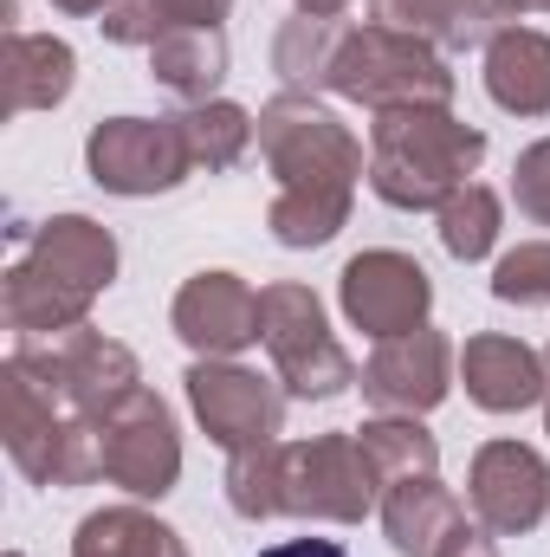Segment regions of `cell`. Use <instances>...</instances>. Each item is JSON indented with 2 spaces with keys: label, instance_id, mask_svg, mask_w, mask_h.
I'll list each match as a JSON object with an SVG mask.
<instances>
[{
  "label": "cell",
  "instance_id": "6da1fadb",
  "mask_svg": "<svg viewBox=\"0 0 550 557\" xmlns=\"http://www.w3.org/2000/svg\"><path fill=\"white\" fill-rule=\"evenodd\" d=\"M260 156L278 182L273 214H266L278 247L304 253L337 240L363 182V143L350 137V124L324 111L311 91H278L260 111Z\"/></svg>",
  "mask_w": 550,
  "mask_h": 557
},
{
  "label": "cell",
  "instance_id": "7a4b0ae2",
  "mask_svg": "<svg viewBox=\"0 0 550 557\" xmlns=\"http://www.w3.org/2000/svg\"><path fill=\"white\" fill-rule=\"evenodd\" d=\"M20 260L7 267V331L20 337H59L78 331L98 305V292L117 278V240L111 227H98L91 214H52L39 227H13Z\"/></svg>",
  "mask_w": 550,
  "mask_h": 557
},
{
  "label": "cell",
  "instance_id": "3957f363",
  "mask_svg": "<svg viewBox=\"0 0 550 557\" xmlns=\"http://www.w3.org/2000/svg\"><path fill=\"white\" fill-rule=\"evenodd\" d=\"M486 162V131L460 124L447 104L376 111L370 124V188L402 214H440Z\"/></svg>",
  "mask_w": 550,
  "mask_h": 557
},
{
  "label": "cell",
  "instance_id": "277c9868",
  "mask_svg": "<svg viewBox=\"0 0 550 557\" xmlns=\"http://www.w3.org/2000/svg\"><path fill=\"white\" fill-rule=\"evenodd\" d=\"M324 91L370 104V111H414V104H453V72L440 46L370 20V26H350Z\"/></svg>",
  "mask_w": 550,
  "mask_h": 557
},
{
  "label": "cell",
  "instance_id": "5b68a950",
  "mask_svg": "<svg viewBox=\"0 0 550 557\" xmlns=\"http://www.w3.org/2000/svg\"><path fill=\"white\" fill-rule=\"evenodd\" d=\"M13 363L33 376V389H39L59 416L91 421V428L111 416L124 396L142 389L130 344H117V337H104V331H91V324L59 331V337H33V344L13 350Z\"/></svg>",
  "mask_w": 550,
  "mask_h": 557
},
{
  "label": "cell",
  "instance_id": "8992f818",
  "mask_svg": "<svg viewBox=\"0 0 550 557\" xmlns=\"http://www.w3.org/2000/svg\"><path fill=\"white\" fill-rule=\"evenodd\" d=\"M0 441H7L13 467L33 486H91V480H104V441H98V428L59 416L13 357L0 363Z\"/></svg>",
  "mask_w": 550,
  "mask_h": 557
},
{
  "label": "cell",
  "instance_id": "52a82bcc",
  "mask_svg": "<svg viewBox=\"0 0 550 557\" xmlns=\"http://www.w3.org/2000/svg\"><path fill=\"white\" fill-rule=\"evenodd\" d=\"M260 344H266V357H273L285 396H298V403H330V396H343L350 383H363L357 363H350V350L337 344V331H330L317 292L298 285V278L260 285Z\"/></svg>",
  "mask_w": 550,
  "mask_h": 557
},
{
  "label": "cell",
  "instance_id": "ba28073f",
  "mask_svg": "<svg viewBox=\"0 0 550 557\" xmlns=\"http://www.w3.org/2000/svg\"><path fill=\"white\" fill-rule=\"evenodd\" d=\"M383 480L363 454L357 434H311L285 447V493L278 506L291 519H324V525H357L376 506Z\"/></svg>",
  "mask_w": 550,
  "mask_h": 557
},
{
  "label": "cell",
  "instance_id": "9c48e42d",
  "mask_svg": "<svg viewBox=\"0 0 550 557\" xmlns=\"http://www.w3.org/2000/svg\"><path fill=\"white\" fill-rule=\"evenodd\" d=\"M85 169L104 195H168L188 182L195 156L182 137V117H104L85 137Z\"/></svg>",
  "mask_w": 550,
  "mask_h": 557
},
{
  "label": "cell",
  "instance_id": "30bf717a",
  "mask_svg": "<svg viewBox=\"0 0 550 557\" xmlns=\"http://www.w3.org/2000/svg\"><path fill=\"white\" fill-rule=\"evenodd\" d=\"M182 383H188L195 421L227 454L266 447V441L285 434V389H278V376H260V370H247L234 357H201Z\"/></svg>",
  "mask_w": 550,
  "mask_h": 557
},
{
  "label": "cell",
  "instance_id": "8fae6325",
  "mask_svg": "<svg viewBox=\"0 0 550 557\" xmlns=\"http://www.w3.org/2000/svg\"><path fill=\"white\" fill-rule=\"evenodd\" d=\"M98 441H104V480L124 486L130 499H162L175 493L182 480V434H175V416L155 389H137L124 396L111 416L98 421Z\"/></svg>",
  "mask_w": 550,
  "mask_h": 557
},
{
  "label": "cell",
  "instance_id": "7c38bea8",
  "mask_svg": "<svg viewBox=\"0 0 550 557\" xmlns=\"http://www.w3.org/2000/svg\"><path fill=\"white\" fill-rule=\"evenodd\" d=\"M337 298H343V318L363 331V337H402V331H421L427 311H434V278L421 260L396 253V247H370L357 253L343 278H337Z\"/></svg>",
  "mask_w": 550,
  "mask_h": 557
},
{
  "label": "cell",
  "instance_id": "4fadbf2b",
  "mask_svg": "<svg viewBox=\"0 0 550 557\" xmlns=\"http://www.w3.org/2000/svg\"><path fill=\"white\" fill-rule=\"evenodd\" d=\"M466 499H473V519L499 539L538 532L550 512V460L525 441H486L473 454Z\"/></svg>",
  "mask_w": 550,
  "mask_h": 557
},
{
  "label": "cell",
  "instance_id": "5bb4252c",
  "mask_svg": "<svg viewBox=\"0 0 550 557\" xmlns=\"http://www.w3.org/2000/svg\"><path fill=\"white\" fill-rule=\"evenodd\" d=\"M453 370H460L453 344L421 324V331H402V337H383L376 344V357L363 363V396L383 416H427V409L447 403Z\"/></svg>",
  "mask_w": 550,
  "mask_h": 557
},
{
  "label": "cell",
  "instance_id": "9a60e30c",
  "mask_svg": "<svg viewBox=\"0 0 550 557\" xmlns=\"http://www.w3.org/2000/svg\"><path fill=\"white\" fill-rule=\"evenodd\" d=\"M168 324L195 357H240L260 344V292L240 273H195L175 292Z\"/></svg>",
  "mask_w": 550,
  "mask_h": 557
},
{
  "label": "cell",
  "instance_id": "2e32d148",
  "mask_svg": "<svg viewBox=\"0 0 550 557\" xmlns=\"http://www.w3.org/2000/svg\"><path fill=\"white\" fill-rule=\"evenodd\" d=\"M460 383H466V396H473L486 416H525V409H538L550 396L545 357H538L532 344L505 337V331L466 337V350H460Z\"/></svg>",
  "mask_w": 550,
  "mask_h": 557
},
{
  "label": "cell",
  "instance_id": "e0dca14e",
  "mask_svg": "<svg viewBox=\"0 0 550 557\" xmlns=\"http://www.w3.org/2000/svg\"><path fill=\"white\" fill-rule=\"evenodd\" d=\"M486 91L512 117H550V33L538 26H499L486 39Z\"/></svg>",
  "mask_w": 550,
  "mask_h": 557
},
{
  "label": "cell",
  "instance_id": "ac0fdd59",
  "mask_svg": "<svg viewBox=\"0 0 550 557\" xmlns=\"http://www.w3.org/2000/svg\"><path fill=\"white\" fill-rule=\"evenodd\" d=\"M460 525H466V512H460L453 486H440V473H414L383 493V532L402 557H434Z\"/></svg>",
  "mask_w": 550,
  "mask_h": 557
},
{
  "label": "cell",
  "instance_id": "d6986e66",
  "mask_svg": "<svg viewBox=\"0 0 550 557\" xmlns=\"http://www.w3.org/2000/svg\"><path fill=\"white\" fill-rule=\"evenodd\" d=\"M7 111H52L72 98V78H78V52L52 33H7Z\"/></svg>",
  "mask_w": 550,
  "mask_h": 557
},
{
  "label": "cell",
  "instance_id": "ffe728a7",
  "mask_svg": "<svg viewBox=\"0 0 550 557\" xmlns=\"http://www.w3.org/2000/svg\"><path fill=\"white\" fill-rule=\"evenodd\" d=\"M376 20L396 26V33H414L440 52H466V46H486L505 13L499 0H376Z\"/></svg>",
  "mask_w": 550,
  "mask_h": 557
},
{
  "label": "cell",
  "instance_id": "44dd1931",
  "mask_svg": "<svg viewBox=\"0 0 550 557\" xmlns=\"http://www.w3.org/2000/svg\"><path fill=\"white\" fill-rule=\"evenodd\" d=\"M149 72L182 104H208L221 91V78H227V33L221 26H182V33L149 46Z\"/></svg>",
  "mask_w": 550,
  "mask_h": 557
},
{
  "label": "cell",
  "instance_id": "7402d4cb",
  "mask_svg": "<svg viewBox=\"0 0 550 557\" xmlns=\"http://www.w3.org/2000/svg\"><path fill=\"white\" fill-rule=\"evenodd\" d=\"M350 39L343 13H291L273 39V72L285 78V91H317L330 85V65Z\"/></svg>",
  "mask_w": 550,
  "mask_h": 557
},
{
  "label": "cell",
  "instance_id": "603a6c76",
  "mask_svg": "<svg viewBox=\"0 0 550 557\" xmlns=\"http://www.w3.org/2000/svg\"><path fill=\"white\" fill-rule=\"evenodd\" d=\"M72 557H188V545L175 525H162L142 506H104V512L78 519Z\"/></svg>",
  "mask_w": 550,
  "mask_h": 557
},
{
  "label": "cell",
  "instance_id": "cb8c5ba5",
  "mask_svg": "<svg viewBox=\"0 0 550 557\" xmlns=\"http://www.w3.org/2000/svg\"><path fill=\"white\" fill-rule=\"evenodd\" d=\"M182 137H188L195 169L221 175V169H234V162L253 149L260 117H253L247 104H234V98H208V104H188V111H182Z\"/></svg>",
  "mask_w": 550,
  "mask_h": 557
},
{
  "label": "cell",
  "instance_id": "d4e9b609",
  "mask_svg": "<svg viewBox=\"0 0 550 557\" xmlns=\"http://www.w3.org/2000/svg\"><path fill=\"white\" fill-rule=\"evenodd\" d=\"M227 13H234V0H117L98 26L117 46H155L182 26H221Z\"/></svg>",
  "mask_w": 550,
  "mask_h": 557
},
{
  "label": "cell",
  "instance_id": "484cf974",
  "mask_svg": "<svg viewBox=\"0 0 550 557\" xmlns=\"http://www.w3.org/2000/svg\"><path fill=\"white\" fill-rule=\"evenodd\" d=\"M357 441H363L383 493L396 480H414V473H440V441L421 428V416H376V421L357 428Z\"/></svg>",
  "mask_w": 550,
  "mask_h": 557
},
{
  "label": "cell",
  "instance_id": "4316f807",
  "mask_svg": "<svg viewBox=\"0 0 550 557\" xmlns=\"http://www.w3.org/2000/svg\"><path fill=\"white\" fill-rule=\"evenodd\" d=\"M499 227H505V201H499L486 182H466V188L440 208V247H447L460 267L486 260V253L499 247Z\"/></svg>",
  "mask_w": 550,
  "mask_h": 557
},
{
  "label": "cell",
  "instance_id": "83f0119b",
  "mask_svg": "<svg viewBox=\"0 0 550 557\" xmlns=\"http://www.w3.org/2000/svg\"><path fill=\"white\" fill-rule=\"evenodd\" d=\"M285 493V441H266V447H247V454H227V506L240 519H278Z\"/></svg>",
  "mask_w": 550,
  "mask_h": 557
},
{
  "label": "cell",
  "instance_id": "f1b7e54d",
  "mask_svg": "<svg viewBox=\"0 0 550 557\" xmlns=\"http://www.w3.org/2000/svg\"><path fill=\"white\" fill-rule=\"evenodd\" d=\"M492 298H499V305H518V311L550 305V240H518L512 253H499V267H492Z\"/></svg>",
  "mask_w": 550,
  "mask_h": 557
},
{
  "label": "cell",
  "instance_id": "f546056e",
  "mask_svg": "<svg viewBox=\"0 0 550 557\" xmlns=\"http://www.w3.org/2000/svg\"><path fill=\"white\" fill-rule=\"evenodd\" d=\"M512 201H518L525 221L550 227V137L518 149V162H512Z\"/></svg>",
  "mask_w": 550,
  "mask_h": 557
},
{
  "label": "cell",
  "instance_id": "4dcf8cb0",
  "mask_svg": "<svg viewBox=\"0 0 550 557\" xmlns=\"http://www.w3.org/2000/svg\"><path fill=\"white\" fill-rule=\"evenodd\" d=\"M434 557H499V545H492V532H486V525H460V532H453Z\"/></svg>",
  "mask_w": 550,
  "mask_h": 557
},
{
  "label": "cell",
  "instance_id": "1f68e13d",
  "mask_svg": "<svg viewBox=\"0 0 550 557\" xmlns=\"http://www.w3.org/2000/svg\"><path fill=\"white\" fill-rule=\"evenodd\" d=\"M260 557H350L337 539H285V545H273V552H260Z\"/></svg>",
  "mask_w": 550,
  "mask_h": 557
},
{
  "label": "cell",
  "instance_id": "d6a6232c",
  "mask_svg": "<svg viewBox=\"0 0 550 557\" xmlns=\"http://www.w3.org/2000/svg\"><path fill=\"white\" fill-rule=\"evenodd\" d=\"M499 13H505V26H512V20H525V13H550V0H499Z\"/></svg>",
  "mask_w": 550,
  "mask_h": 557
},
{
  "label": "cell",
  "instance_id": "836d02e7",
  "mask_svg": "<svg viewBox=\"0 0 550 557\" xmlns=\"http://www.w3.org/2000/svg\"><path fill=\"white\" fill-rule=\"evenodd\" d=\"M52 7H59V13H78V20H85V13H111L117 0H52Z\"/></svg>",
  "mask_w": 550,
  "mask_h": 557
},
{
  "label": "cell",
  "instance_id": "e575fe53",
  "mask_svg": "<svg viewBox=\"0 0 550 557\" xmlns=\"http://www.w3.org/2000/svg\"><path fill=\"white\" fill-rule=\"evenodd\" d=\"M291 7H298V13H343L350 0H291Z\"/></svg>",
  "mask_w": 550,
  "mask_h": 557
},
{
  "label": "cell",
  "instance_id": "d590c367",
  "mask_svg": "<svg viewBox=\"0 0 550 557\" xmlns=\"http://www.w3.org/2000/svg\"><path fill=\"white\" fill-rule=\"evenodd\" d=\"M545 434H550V396H545Z\"/></svg>",
  "mask_w": 550,
  "mask_h": 557
},
{
  "label": "cell",
  "instance_id": "8d00e7d4",
  "mask_svg": "<svg viewBox=\"0 0 550 557\" xmlns=\"http://www.w3.org/2000/svg\"><path fill=\"white\" fill-rule=\"evenodd\" d=\"M545 370H550V344H545Z\"/></svg>",
  "mask_w": 550,
  "mask_h": 557
}]
</instances>
